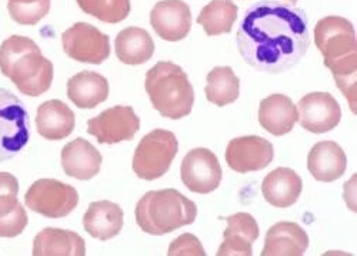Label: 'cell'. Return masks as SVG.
Segmentation results:
<instances>
[{"mask_svg": "<svg viewBox=\"0 0 357 256\" xmlns=\"http://www.w3.org/2000/svg\"><path fill=\"white\" fill-rule=\"evenodd\" d=\"M236 43L245 62L257 72L283 73L309 50L307 16L279 0H261L246 9Z\"/></svg>", "mask_w": 357, "mask_h": 256, "instance_id": "1", "label": "cell"}, {"mask_svg": "<svg viewBox=\"0 0 357 256\" xmlns=\"http://www.w3.org/2000/svg\"><path fill=\"white\" fill-rule=\"evenodd\" d=\"M314 43L356 115L357 42L353 24L340 16L323 17L314 26Z\"/></svg>", "mask_w": 357, "mask_h": 256, "instance_id": "2", "label": "cell"}, {"mask_svg": "<svg viewBox=\"0 0 357 256\" xmlns=\"http://www.w3.org/2000/svg\"><path fill=\"white\" fill-rule=\"evenodd\" d=\"M0 70L26 96L38 98L53 82V63L42 54L35 40L12 35L0 45Z\"/></svg>", "mask_w": 357, "mask_h": 256, "instance_id": "3", "label": "cell"}, {"mask_svg": "<svg viewBox=\"0 0 357 256\" xmlns=\"http://www.w3.org/2000/svg\"><path fill=\"white\" fill-rule=\"evenodd\" d=\"M136 222L144 234L162 236L192 225L197 206L176 189L151 190L136 205Z\"/></svg>", "mask_w": 357, "mask_h": 256, "instance_id": "4", "label": "cell"}, {"mask_svg": "<svg viewBox=\"0 0 357 256\" xmlns=\"http://www.w3.org/2000/svg\"><path fill=\"white\" fill-rule=\"evenodd\" d=\"M144 88L153 107L163 118L177 121L190 115L195 91L181 66L172 62L156 63L146 73Z\"/></svg>", "mask_w": 357, "mask_h": 256, "instance_id": "5", "label": "cell"}, {"mask_svg": "<svg viewBox=\"0 0 357 256\" xmlns=\"http://www.w3.org/2000/svg\"><path fill=\"white\" fill-rule=\"evenodd\" d=\"M178 151L174 133L155 129L143 136L133 155V172L143 181H156L170 169Z\"/></svg>", "mask_w": 357, "mask_h": 256, "instance_id": "6", "label": "cell"}, {"mask_svg": "<svg viewBox=\"0 0 357 256\" xmlns=\"http://www.w3.org/2000/svg\"><path fill=\"white\" fill-rule=\"evenodd\" d=\"M29 115L22 100L0 89V162L15 158L29 142Z\"/></svg>", "mask_w": 357, "mask_h": 256, "instance_id": "7", "label": "cell"}, {"mask_svg": "<svg viewBox=\"0 0 357 256\" xmlns=\"http://www.w3.org/2000/svg\"><path fill=\"white\" fill-rule=\"evenodd\" d=\"M77 204V190L56 179H39L24 195V205L29 209L50 219L66 218Z\"/></svg>", "mask_w": 357, "mask_h": 256, "instance_id": "8", "label": "cell"}, {"mask_svg": "<svg viewBox=\"0 0 357 256\" xmlns=\"http://www.w3.org/2000/svg\"><path fill=\"white\" fill-rule=\"evenodd\" d=\"M62 46L70 59L100 65L110 56V39L91 23H75L62 35Z\"/></svg>", "mask_w": 357, "mask_h": 256, "instance_id": "9", "label": "cell"}, {"mask_svg": "<svg viewBox=\"0 0 357 256\" xmlns=\"http://www.w3.org/2000/svg\"><path fill=\"white\" fill-rule=\"evenodd\" d=\"M140 129V119L132 106L117 105L106 109L99 116L87 121V133L99 144L114 145L132 140Z\"/></svg>", "mask_w": 357, "mask_h": 256, "instance_id": "10", "label": "cell"}, {"mask_svg": "<svg viewBox=\"0 0 357 256\" xmlns=\"http://www.w3.org/2000/svg\"><path fill=\"white\" fill-rule=\"evenodd\" d=\"M181 178L190 192L206 195L219 188L223 172L218 156L212 151L196 148L183 158Z\"/></svg>", "mask_w": 357, "mask_h": 256, "instance_id": "11", "label": "cell"}, {"mask_svg": "<svg viewBox=\"0 0 357 256\" xmlns=\"http://www.w3.org/2000/svg\"><path fill=\"white\" fill-rule=\"evenodd\" d=\"M225 158L234 172L249 174L269 166L275 158V149L264 137L242 136L229 142Z\"/></svg>", "mask_w": 357, "mask_h": 256, "instance_id": "12", "label": "cell"}, {"mask_svg": "<svg viewBox=\"0 0 357 256\" xmlns=\"http://www.w3.org/2000/svg\"><path fill=\"white\" fill-rule=\"evenodd\" d=\"M299 121L310 133L333 130L342 121V109L337 100L327 92H312L299 102Z\"/></svg>", "mask_w": 357, "mask_h": 256, "instance_id": "13", "label": "cell"}, {"mask_svg": "<svg viewBox=\"0 0 357 256\" xmlns=\"http://www.w3.org/2000/svg\"><path fill=\"white\" fill-rule=\"evenodd\" d=\"M151 24L163 40H182L192 29L190 8L183 0H160L152 9Z\"/></svg>", "mask_w": 357, "mask_h": 256, "instance_id": "14", "label": "cell"}, {"mask_svg": "<svg viewBox=\"0 0 357 256\" xmlns=\"http://www.w3.org/2000/svg\"><path fill=\"white\" fill-rule=\"evenodd\" d=\"M17 195V179L12 174L0 172V238H15L26 229L29 218Z\"/></svg>", "mask_w": 357, "mask_h": 256, "instance_id": "15", "label": "cell"}, {"mask_svg": "<svg viewBox=\"0 0 357 256\" xmlns=\"http://www.w3.org/2000/svg\"><path fill=\"white\" fill-rule=\"evenodd\" d=\"M227 227L223 234V243L218 249V256H252V245L259 238V225L256 219L246 212L223 218Z\"/></svg>", "mask_w": 357, "mask_h": 256, "instance_id": "16", "label": "cell"}, {"mask_svg": "<svg viewBox=\"0 0 357 256\" xmlns=\"http://www.w3.org/2000/svg\"><path fill=\"white\" fill-rule=\"evenodd\" d=\"M62 167L65 174L79 181H91L102 167L100 152L83 137H77L62 149Z\"/></svg>", "mask_w": 357, "mask_h": 256, "instance_id": "17", "label": "cell"}, {"mask_svg": "<svg viewBox=\"0 0 357 256\" xmlns=\"http://www.w3.org/2000/svg\"><path fill=\"white\" fill-rule=\"evenodd\" d=\"M309 248V236L301 225L279 222L266 234L261 256H302Z\"/></svg>", "mask_w": 357, "mask_h": 256, "instance_id": "18", "label": "cell"}, {"mask_svg": "<svg viewBox=\"0 0 357 256\" xmlns=\"http://www.w3.org/2000/svg\"><path fill=\"white\" fill-rule=\"evenodd\" d=\"M346 167V153L336 142H319L309 152L307 169L316 181L326 183L335 182L344 175Z\"/></svg>", "mask_w": 357, "mask_h": 256, "instance_id": "19", "label": "cell"}, {"mask_svg": "<svg viewBox=\"0 0 357 256\" xmlns=\"http://www.w3.org/2000/svg\"><path fill=\"white\" fill-rule=\"evenodd\" d=\"M302 178L290 167H278L261 183V193L267 204L275 208H290L301 197Z\"/></svg>", "mask_w": 357, "mask_h": 256, "instance_id": "20", "label": "cell"}, {"mask_svg": "<svg viewBox=\"0 0 357 256\" xmlns=\"http://www.w3.org/2000/svg\"><path fill=\"white\" fill-rule=\"evenodd\" d=\"M297 121H299V113L289 96L275 93L260 102L259 122L269 133L283 136L293 130Z\"/></svg>", "mask_w": 357, "mask_h": 256, "instance_id": "21", "label": "cell"}, {"mask_svg": "<svg viewBox=\"0 0 357 256\" xmlns=\"http://www.w3.org/2000/svg\"><path fill=\"white\" fill-rule=\"evenodd\" d=\"M123 211L110 201H98L89 205L83 216L84 231L95 239L109 241L123 229Z\"/></svg>", "mask_w": 357, "mask_h": 256, "instance_id": "22", "label": "cell"}, {"mask_svg": "<svg viewBox=\"0 0 357 256\" xmlns=\"http://www.w3.org/2000/svg\"><path fill=\"white\" fill-rule=\"evenodd\" d=\"M73 110L62 100L52 99L38 107L36 129L47 140H62L75 130Z\"/></svg>", "mask_w": 357, "mask_h": 256, "instance_id": "23", "label": "cell"}, {"mask_svg": "<svg viewBox=\"0 0 357 256\" xmlns=\"http://www.w3.org/2000/svg\"><path fill=\"white\" fill-rule=\"evenodd\" d=\"M68 98L80 109H93L109 98V82L100 73L83 70L68 80Z\"/></svg>", "mask_w": 357, "mask_h": 256, "instance_id": "24", "label": "cell"}, {"mask_svg": "<svg viewBox=\"0 0 357 256\" xmlns=\"http://www.w3.org/2000/svg\"><path fill=\"white\" fill-rule=\"evenodd\" d=\"M33 256H84V239L76 232L46 227L33 241Z\"/></svg>", "mask_w": 357, "mask_h": 256, "instance_id": "25", "label": "cell"}, {"mask_svg": "<svg viewBox=\"0 0 357 256\" xmlns=\"http://www.w3.org/2000/svg\"><path fill=\"white\" fill-rule=\"evenodd\" d=\"M116 56L122 63L129 66L143 65L152 59L155 42L142 27L130 26L119 32L114 40Z\"/></svg>", "mask_w": 357, "mask_h": 256, "instance_id": "26", "label": "cell"}, {"mask_svg": "<svg viewBox=\"0 0 357 256\" xmlns=\"http://www.w3.org/2000/svg\"><path fill=\"white\" fill-rule=\"evenodd\" d=\"M237 6L231 0H212L206 5L196 23H199L207 36H219L229 33L237 20Z\"/></svg>", "mask_w": 357, "mask_h": 256, "instance_id": "27", "label": "cell"}, {"mask_svg": "<svg viewBox=\"0 0 357 256\" xmlns=\"http://www.w3.org/2000/svg\"><path fill=\"white\" fill-rule=\"evenodd\" d=\"M206 98L216 106H226L237 100L241 93V79L231 68H215L207 75Z\"/></svg>", "mask_w": 357, "mask_h": 256, "instance_id": "28", "label": "cell"}, {"mask_svg": "<svg viewBox=\"0 0 357 256\" xmlns=\"http://www.w3.org/2000/svg\"><path fill=\"white\" fill-rule=\"evenodd\" d=\"M79 8L103 23L116 24L130 13V0H76Z\"/></svg>", "mask_w": 357, "mask_h": 256, "instance_id": "29", "label": "cell"}, {"mask_svg": "<svg viewBox=\"0 0 357 256\" xmlns=\"http://www.w3.org/2000/svg\"><path fill=\"white\" fill-rule=\"evenodd\" d=\"M8 10L16 23L33 26L49 13L50 0H9Z\"/></svg>", "mask_w": 357, "mask_h": 256, "instance_id": "30", "label": "cell"}, {"mask_svg": "<svg viewBox=\"0 0 357 256\" xmlns=\"http://www.w3.org/2000/svg\"><path fill=\"white\" fill-rule=\"evenodd\" d=\"M169 256H206L200 241L192 234H183L176 238L167 250Z\"/></svg>", "mask_w": 357, "mask_h": 256, "instance_id": "31", "label": "cell"}, {"mask_svg": "<svg viewBox=\"0 0 357 256\" xmlns=\"http://www.w3.org/2000/svg\"><path fill=\"white\" fill-rule=\"evenodd\" d=\"M289 2H291V3H294V2H297V0H289Z\"/></svg>", "mask_w": 357, "mask_h": 256, "instance_id": "32", "label": "cell"}]
</instances>
